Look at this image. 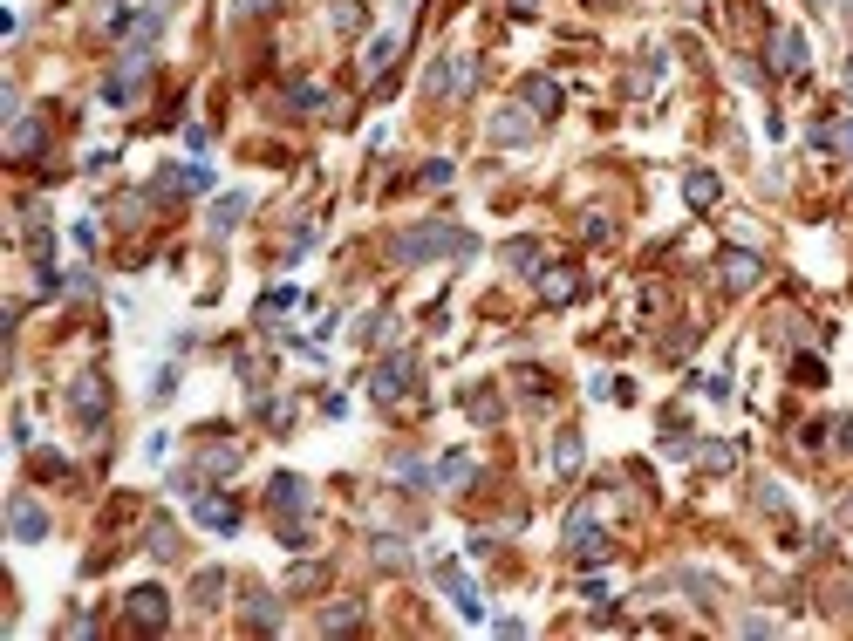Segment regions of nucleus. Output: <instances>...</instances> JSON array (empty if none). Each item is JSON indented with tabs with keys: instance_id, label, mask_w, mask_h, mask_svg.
Returning a JSON list of instances; mask_svg holds the SVG:
<instances>
[{
	"instance_id": "nucleus-1",
	"label": "nucleus",
	"mask_w": 853,
	"mask_h": 641,
	"mask_svg": "<svg viewBox=\"0 0 853 641\" xmlns=\"http://www.w3.org/2000/svg\"><path fill=\"white\" fill-rule=\"evenodd\" d=\"M471 253V232H458V226H410V232H396L389 239V260L396 266H424V260H465Z\"/></svg>"
},
{
	"instance_id": "nucleus-2",
	"label": "nucleus",
	"mask_w": 853,
	"mask_h": 641,
	"mask_svg": "<svg viewBox=\"0 0 853 641\" xmlns=\"http://www.w3.org/2000/svg\"><path fill=\"white\" fill-rule=\"evenodd\" d=\"M567 546H574V560H608V532L594 526V512L587 505H574V519H567Z\"/></svg>"
},
{
	"instance_id": "nucleus-3",
	"label": "nucleus",
	"mask_w": 853,
	"mask_h": 641,
	"mask_svg": "<svg viewBox=\"0 0 853 641\" xmlns=\"http://www.w3.org/2000/svg\"><path fill=\"white\" fill-rule=\"evenodd\" d=\"M123 614H130V628H144V635H164V628H171V601H164L157 587H137V594L123 601Z\"/></svg>"
},
{
	"instance_id": "nucleus-4",
	"label": "nucleus",
	"mask_w": 853,
	"mask_h": 641,
	"mask_svg": "<svg viewBox=\"0 0 853 641\" xmlns=\"http://www.w3.org/2000/svg\"><path fill=\"white\" fill-rule=\"evenodd\" d=\"M410 382H417V355H389V362H376V403H396V396H410Z\"/></svg>"
},
{
	"instance_id": "nucleus-5",
	"label": "nucleus",
	"mask_w": 853,
	"mask_h": 641,
	"mask_svg": "<svg viewBox=\"0 0 853 641\" xmlns=\"http://www.w3.org/2000/svg\"><path fill=\"white\" fill-rule=\"evenodd\" d=\"M437 587L451 594V607H458L465 621H485V601H478V587L465 580V566H458V560H444V566H437Z\"/></svg>"
},
{
	"instance_id": "nucleus-6",
	"label": "nucleus",
	"mask_w": 853,
	"mask_h": 641,
	"mask_svg": "<svg viewBox=\"0 0 853 641\" xmlns=\"http://www.w3.org/2000/svg\"><path fill=\"white\" fill-rule=\"evenodd\" d=\"M471 76H478V62H471V55H451V62H430L424 89H430V96H465Z\"/></svg>"
},
{
	"instance_id": "nucleus-7",
	"label": "nucleus",
	"mask_w": 853,
	"mask_h": 641,
	"mask_svg": "<svg viewBox=\"0 0 853 641\" xmlns=\"http://www.w3.org/2000/svg\"><path fill=\"white\" fill-rule=\"evenodd\" d=\"M717 280H724L731 294H751V287L765 280V260H758V253H744V246H731V253L717 260Z\"/></svg>"
},
{
	"instance_id": "nucleus-8",
	"label": "nucleus",
	"mask_w": 853,
	"mask_h": 641,
	"mask_svg": "<svg viewBox=\"0 0 853 641\" xmlns=\"http://www.w3.org/2000/svg\"><path fill=\"white\" fill-rule=\"evenodd\" d=\"M69 410H76L82 423L96 430V423H103V410H110V389H103V376H76V382H69Z\"/></svg>"
},
{
	"instance_id": "nucleus-9",
	"label": "nucleus",
	"mask_w": 853,
	"mask_h": 641,
	"mask_svg": "<svg viewBox=\"0 0 853 641\" xmlns=\"http://www.w3.org/2000/svg\"><path fill=\"white\" fill-rule=\"evenodd\" d=\"M205 185H212V171H205V164H171V171H157L151 198H178V191H205Z\"/></svg>"
},
{
	"instance_id": "nucleus-10",
	"label": "nucleus",
	"mask_w": 853,
	"mask_h": 641,
	"mask_svg": "<svg viewBox=\"0 0 853 641\" xmlns=\"http://www.w3.org/2000/svg\"><path fill=\"white\" fill-rule=\"evenodd\" d=\"M7 526H14L21 546H35V539H48V512H41L35 498H14V505H7Z\"/></svg>"
},
{
	"instance_id": "nucleus-11",
	"label": "nucleus",
	"mask_w": 853,
	"mask_h": 641,
	"mask_svg": "<svg viewBox=\"0 0 853 641\" xmlns=\"http://www.w3.org/2000/svg\"><path fill=\"white\" fill-rule=\"evenodd\" d=\"M246 212H253V191H226V198L212 205V219H205V226H212V239H226V232H233Z\"/></svg>"
},
{
	"instance_id": "nucleus-12",
	"label": "nucleus",
	"mask_w": 853,
	"mask_h": 641,
	"mask_svg": "<svg viewBox=\"0 0 853 641\" xmlns=\"http://www.w3.org/2000/svg\"><path fill=\"white\" fill-rule=\"evenodd\" d=\"M772 62L785 69V76H806V35H799V28H778L772 35Z\"/></svg>"
},
{
	"instance_id": "nucleus-13",
	"label": "nucleus",
	"mask_w": 853,
	"mask_h": 641,
	"mask_svg": "<svg viewBox=\"0 0 853 641\" xmlns=\"http://www.w3.org/2000/svg\"><path fill=\"white\" fill-rule=\"evenodd\" d=\"M519 103H526L533 116H553V110H560V82H553V76H526V82H519Z\"/></svg>"
},
{
	"instance_id": "nucleus-14",
	"label": "nucleus",
	"mask_w": 853,
	"mask_h": 641,
	"mask_svg": "<svg viewBox=\"0 0 853 641\" xmlns=\"http://www.w3.org/2000/svg\"><path fill=\"white\" fill-rule=\"evenodd\" d=\"M198 526H212V532H239V505H233V498H198Z\"/></svg>"
},
{
	"instance_id": "nucleus-15",
	"label": "nucleus",
	"mask_w": 853,
	"mask_h": 641,
	"mask_svg": "<svg viewBox=\"0 0 853 641\" xmlns=\"http://www.w3.org/2000/svg\"><path fill=\"white\" fill-rule=\"evenodd\" d=\"M526 137H533V116H519V110L492 116V144H526Z\"/></svg>"
},
{
	"instance_id": "nucleus-16",
	"label": "nucleus",
	"mask_w": 853,
	"mask_h": 641,
	"mask_svg": "<svg viewBox=\"0 0 853 641\" xmlns=\"http://www.w3.org/2000/svg\"><path fill=\"white\" fill-rule=\"evenodd\" d=\"M813 144L819 151H833V157H853V123H819Z\"/></svg>"
},
{
	"instance_id": "nucleus-17",
	"label": "nucleus",
	"mask_w": 853,
	"mask_h": 641,
	"mask_svg": "<svg viewBox=\"0 0 853 641\" xmlns=\"http://www.w3.org/2000/svg\"><path fill=\"white\" fill-rule=\"evenodd\" d=\"M553 471H560V478H574V471H581V437H574V430H560V437H553Z\"/></svg>"
},
{
	"instance_id": "nucleus-18",
	"label": "nucleus",
	"mask_w": 853,
	"mask_h": 641,
	"mask_svg": "<svg viewBox=\"0 0 853 641\" xmlns=\"http://www.w3.org/2000/svg\"><path fill=\"white\" fill-rule=\"evenodd\" d=\"M7 151H14V157H35L41 151V123H35V116H21V123L7 130Z\"/></svg>"
},
{
	"instance_id": "nucleus-19",
	"label": "nucleus",
	"mask_w": 853,
	"mask_h": 641,
	"mask_svg": "<svg viewBox=\"0 0 853 641\" xmlns=\"http://www.w3.org/2000/svg\"><path fill=\"white\" fill-rule=\"evenodd\" d=\"M683 198H690V205H717V171H690V178H683Z\"/></svg>"
},
{
	"instance_id": "nucleus-20",
	"label": "nucleus",
	"mask_w": 853,
	"mask_h": 641,
	"mask_svg": "<svg viewBox=\"0 0 853 641\" xmlns=\"http://www.w3.org/2000/svg\"><path fill=\"white\" fill-rule=\"evenodd\" d=\"M246 621H253L260 635H273V628H280V601H273V594H253V601H246Z\"/></svg>"
},
{
	"instance_id": "nucleus-21",
	"label": "nucleus",
	"mask_w": 853,
	"mask_h": 641,
	"mask_svg": "<svg viewBox=\"0 0 853 641\" xmlns=\"http://www.w3.org/2000/svg\"><path fill=\"white\" fill-rule=\"evenodd\" d=\"M349 628H362V607H355V601H342V607H328V614H321V635H349Z\"/></svg>"
},
{
	"instance_id": "nucleus-22",
	"label": "nucleus",
	"mask_w": 853,
	"mask_h": 641,
	"mask_svg": "<svg viewBox=\"0 0 853 641\" xmlns=\"http://www.w3.org/2000/svg\"><path fill=\"white\" fill-rule=\"evenodd\" d=\"M219 594H226V573H212V566H205V573L192 580V601L198 607H219Z\"/></svg>"
},
{
	"instance_id": "nucleus-23",
	"label": "nucleus",
	"mask_w": 853,
	"mask_h": 641,
	"mask_svg": "<svg viewBox=\"0 0 853 641\" xmlns=\"http://www.w3.org/2000/svg\"><path fill=\"white\" fill-rule=\"evenodd\" d=\"M389 62H396V35H376V41H369V55H362V69H369V76H383Z\"/></svg>"
},
{
	"instance_id": "nucleus-24",
	"label": "nucleus",
	"mask_w": 853,
	"mask_h": 641,
	"mask_svg": "<svg viewBox=\"0 0 853 641\" xmlns=\"http://www.w3.org/2000/svg\"><path fill=\"white\" fill-rule=\"evenodd\" d=\"M505 266L533 273V266H540V246H533V239H512V246H505Z\"/></svg>"
},
{
	"instance_id": "nucleus-25",
	"label": "nucleus",
	"mask_w": 853,
	"mask_h": 641,
	"mask_svg": "<svg viewBox=\"0 0 853 641\" xmlns=\"http://www.w3.org/2000/svg\"><path fill=\"white\" fill-rule=\"evenodd\" d=\"M437 485H471V457H465V451L444 457V464H437Z\"/></svg>"
},
{
	"instance_id": "nucleus-26",
	"label": "nucleus",
	"mask_w": 853,
	"mask_h": 641,
	"mask_svg": "<svg viewBox=\"0 0 853 641\" xmlns=\"http://www.w3.org/2000/svg\"><path fill=\"white\" fill-rule=\"evenodd\" d=\"M540 294H546V301H574V273H567V266H560V273H546Z\"/></svg>"
},
{
	"instance_id": "nucleus-27",
	"label": "nucleus",
	"mask_w": 853,
	"mask_h": 641,
	"mask_svg": "<svg viewBox=\"0 0 853 641\" xmlns=\"http://www.w3.org/2000/svg\"><path fill=\"white\" fill-rule=\"evenodd\" d=\"M703 464H710V471H737V444H703Z\"/></svg>"
},
{
	"instance_id": "nucleus-28",
	"label": "nucleus",
	"mask_w": 853,
	"mask_h": 641,
	"mask_svg": "<svg viewBox=\"0 0 853 641\" xmlns=\"http://www.w3.org/2000/svg\"><path fill=\"white\" fill-rule=\"evenodd\" d=\"M335 28L342 35H362V0H335Z\"/></svg>"
},
{
	"instance_id": "nucleus-29",
	"label": "nucleus",
	"mask_w": 853,
	"mask_h": 641,
	"mask_svg": "<svg viewBox=\"0 0 853 641\" xmlns=\"http://www.w3.org/2000/svg\"><path fill=\"white\" fill-rule=\"evenodd\" d=\"M792 376L806 382V389H819V382H826V362H819V355H799V362H792Z\"/></svg>"
},
{
	"instance_id": "nucleus-30",
	"label": "nucleus",
	"mask_w": 853,
	"mask_h": 641,
	"mask_svg": "<svg viewBox=\"0 0 853 641\" xmlns=\"http://www.w3.org/2000/svg\"><path fill=\"white\" fill-rule=\"evenodd\" d=\"M321 103H328L321 82H294V110H321Z\"/></svg>"
},
{
	"instance_id": "nucleus-31",
	"label": "nucleus",
	"mask_w": 853,
	"mask_h": 641,
	"mask_svg": "<svg viewBox=\"0 0 853 641\" xmlns=\"http://www.w3.org/2000/svg\"><path fill=\"white\" fill-rule=\"evenodd\" d=\"M151 553H157V560H171V553H178V532H171V526H151Z\"/></svg>"
},
{
	"instance_id": "nucleus-32",
	"label": "nucleus",
	"mask_w": 853,
	"mask_h": 641,
	"mask_svg": "<svg viewBox=\"0 0 853 641\" xmlns=\"http://www.w3.org/2000/svg\"><path fill=\"white\" fill-rule=\"evenodd\" d=\"M376 560L383 566H410V553H403V539H376Z\"/></svg>"
},
{
	"instance_id": "nucleus-33",
	"label": "nucleus",
	"mask_w": 853,
	"mask_h": 641,
	"mask_svg": "<svg viewBox=\"0 0 853 641\" xmlns=\"http://www.w3.org/2000/svg\"><path fill=\"white\" fill-rule=\"evenodd\" d=\"M697 389L710 396V403H724V396H731V382H724V376H697Z\"/></svg>"
},
{
	"instance_id": "nucleus-34",
	"label": "nucleus",
	"mask_w": 853,
	"mask_h": 641,
	"mask_svg": "<svg viewBox=\"0 0 853 641\" xmlns=\"http://www.w3.org/2000/svg\"><path fill=\"white\" fill-rule=\"evenodd\" d=\"M239 14H273V7H280V0H233Z\"/></svg>"
},
{
	"instance_id": "nucleus-35",
	"label": "nucleus",
	"mask_w": 853,
	"mask_h": 641,
	"mask_svg": "<svg viewBox=\"0 0 853 641\" xmlns=\"http://www.w3.org/2000/svg\"><path fill=\"white\" fill-rule=\"evenodd\" d=\"M505 7H512V14H533V0H505Z\"/></svg>"
},
{
	"instance_id": "nucleus-36",
	"label": "nucleus",
	"mask_w": 853,
	"mask_h": 641,
	"mask_svg": "<svg viewBox=\"0 0 853 641\" xmlns=\"http://www.w3.org/2000/svg\"><path fill=\"white\" fill-rule=\"evenodd\" d=\"M840 526H853V498H847V505H840Z\"/></svg>"
},
{
	"instance_id": "nucleus-37",
	"label": "nucleus",
	"mask_w": 853,
	"mask_h": 641,
	"mask_svg": "<svg viewBox=\"0 0 853 641\" xmlns=\"http://www.w3.org/2000/svg\"><path fill=\"white\" fill-rule=\"evenodd\" d=\"M847 103H853V55H847Z\"/></svg>"
}]
</instances>
